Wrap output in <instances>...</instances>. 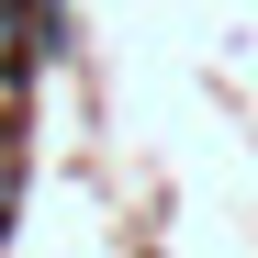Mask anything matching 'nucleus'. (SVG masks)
<instances>
[{
  "instance_id": "obj_1",
  "label": "nucleus",
  "mask_w": 258,
  "mask_h": 258,
  "mask_svg": "<svg viewBox=\"0 0 258 258\" xmlns=\"http://www.w3.org/2000/svg\"><path fill=\"white\" fill-rule=\"evenodd\" d=\"M12 180H23V157H12V146H0V213H12Z\"/></svg>"
}]
</instances>
